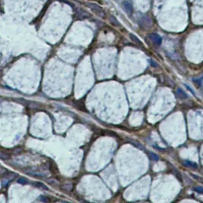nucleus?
I'll use <instances>...</instances> for the list:
<instances>
[{
	"mask_svg": "<svg viewBox=\"0 0 203 203\" xmlns=\"http://www.w3.org/2000/svg\"><path fill=\"white\" fill-rule=\"evenodd\" d=\"M85 4H86L89 8H91V10H92L96 15H98L99 17L103 18L106 17V14L104 12V9H102L99 5L96 4V3H93V2H86Z\"/></svg>",
	"mask_w": 203,
	"mask_h": 203,
	"instance_id": "nucleus-1",
	"label": "nucleus"
},
{
	"mask_svg": "<svg viewBox=\"0 0 203 203\" xmlns=\"http://www.w3.org/2000/svg\"><path fill=\"white\" fill-rule=\"evenodd\" d=\"M138 24L143 28H150L153 25V22L148 15H142L138 19Z\"/></svg>",
	"mask_w": 203,
	"mask_h": 203,
	"instance_id": "nucleus-2",
	"label": "nucleus"
},
{
	"mask_svg": "<svg viewBox=\"0 0 203 203\" xmlns=\"http://www.w3.org/2000/svg\"><path fill=\"white\" fill-rule=\"evenodd\" d=\"M75 12H76V17L79 19H87V18H91V14L81 8H76L75 9Z\"/></svg>",
	"mask_w": 203,
	"mask_h": 203,
	"instance_id": "nucleus-3",
	"label": "nucleus"
},
{
	"mask_svg": "<svg viewBox=\"0 0 203 203\" xmlns=\"http://www.w3.org/2000/svg\"><path fill=\"white\" fill-rule=\"evenodd\" d=\"M148 37L151 40L153 41L154 43H155L156 45L160 46L161 44V43H162V39H161V37L158 34H155V33L150 34L148 35Z\"/></svg>",
	"mask_w": 203,
	"mask_h": 203,
	"instance_id": "nucleus-4",
	"label": "nucleus"
},
{
	"mask_svg": "<svg viewBox=\"0 0 203 203\" xmlns=\"http://www.w3.org/2000/svg\"><path fill=\"white\" fill-rule=\"evenodd\" d=\"M123 8L126 14L129 15H132L133 13V8L131 3L129 2H124L123 3Z\"/></svg>",
	"mask_w": 203,
	"mask_h": 203,
	"instance_id": "nucleus-5",
	"label": "nucleus"
},
{
	"mask_svg": "<svg viewBox=\"0 0 203 203\" xmlns=\"http://www.w3.org/2000/svg\"><path fill=\"white\" fill-rule=\"evenodd\" d=\"M177 97L181 100L186 99V98L188 97V96H187V94H186V92H185L184 91H183V90H182L181 88H179L177 90Z\"/></svg>",
	"mask_w": 203,
	"mask_h": 203,
	"instance_id": "nucleus-6",
	"label": "nucleus"
},
{
	"mask_svg": "<svg viewBox=\"0 0 203 203\" xmlns=\"http://www.w3.org/2000/svg\"><path fill=\"white\" fill-rule=\"evenodd\" d=\"M183 164L185 166H186L187 167H190L192 169H197L198 168V164L196 163L192 162L190 161H184Z\"/></svg>",
	"mask_w": 203,
	"mask_h": 203,
	"instance_id": "nucleus-7",
	"label": "nucleus"
},
{
	"mask_svg": "<svg viewBox=\"0 0 203 203\" xmlns=\"http://www.w3.org/2000/svg\"><path fill=\"white\" fill-rule=\"evenodd\" d=\"M33 186L37 187V188L41 189V190H48V187L46 185H44L43 183H40V182H34L32 183Z\"/></svg>",
	"mask_w": 203,
	"mask_h": 203,
	"instance_id": "nucleus-8",
	"label": "nucleus"
},
{
	"mask_svg": "<svg viewBox=\"0 0 203 203\" xmlns=\"http://www.w3.org/2000/svg\"><path fill=\"white\" fill-rule=\"evenodd\" d=\"M110 23L113 25V26L115 27H119L120 26V23L119 22V21L116 18L114 17V16H113V15H111L110 17Z\"/></svg>",
	"mask_w": 203,
	"mask_h": 203,
	"instance_id": "nucleus-9",
	"label": "nucleus"
},
{
	"mask_svg": "<svg viewBox=\"0 0 203 203\" xmlns=\"http://www.w3.org/2000/svg\"><path fill=\"white\" fill-rule=\"evenodd\" d=\"M130 37H131V39H132V40L134 41L135 43H137V44H138V45L142 46V41H141L140 40L138 39V37H136V35H134L133 34H130Z\"/></svg>",
	"mask_w": 203,
	"mask_h": 203,
	"instance_id": "nucleus-10",
	"label": "nucleus"
},
{
	"mask_svg": "<svg viewBox=\"0 0 203 203\" xmlns=\"http://www.w3.org/2000/svg\"><path fill=\"white\" fill-rule=\"evenodd\" d=\"M148 156L149 158H151L152 161H158L159 160V157H158L156 154L151 152V151H148Z\"/></svg>",
	"mask_w": 203,
	"mask_h": 203,
	"instance_id": "nucleus-11",
	"label": "nucleus"
},
{
	"mask_svg": "<svg viewBox=\"0 0 203 203\" xmlns=\"http://www.w3.org/2000/svg\"><path fill=\"white\" fill-rule=\"evenodd\" d=\"M18 183L23 184V185H26V184L28 183V181L27 179L22 177V178H19V179H18Z\"/></svg>",
	"mask_w": 203,
	"mask_h": 203,
	"instance_id": "nucleus-12",
	"label": "nucleus"
},
{
	"mask_svg": "<svg viewBox=\"0 0 203 203\" xmlns=\"http://www.w3.org/2000/svg\"><path fill=\"white\" fill-rule=\"evenodd\" d=\"M129 142L131 143V144H132L133 145H135L136 148H138L139 149H143V147L142 146V145H140V144H138L137 142H136V141H133V140H129Z\"/></svg>",
	"mask_w": 203,
	"mask_h": 203,
	"instance_id": "nucleus-13",
	"label": "nucleus"
},
{
	"mask_svg": "<svg viewBox=\"0 0 203 203\" xmlns=\"http://www.w3.org/2000/svg\"><path fill=\"white\" fill-rule=\"evenodd\" d=\"M191 176H192V177H194L195 179H196L197 181H199V182H200L201 183H203V179L202 178V177H200L199 176H198V175H196V174H191Z\"/></svg>",
	"mask_w": 203,
	"mask_h": 203,
	"instance_id": "nucleus-14",
	"label": "nucleus"
},
{
	"mask_svg": "<svg viewBox=\"0 0 203 203\" xmlns=\"http://www.w3.org/2000/svg\"><path fill=\"white\" fill-rule=\"evenodd\" d=\"M193 190H194V191H196V192H199V193L203 194V188L202 187H199V186H198V187H195Z\"/></svg>",
	"mask_w": 203,
	"mask_h": 203,
	"instance_id": "nucleus-15",
	"label": "nucleus"
},
{
	"mask_svg": "<svg viewBox=\"0 0 203 203\" xmlns=\"http://www.w3.org/2000/svg\"><path fill=\"white\" fill-rule=\"evenodd\" d=\"M185 86H186V88L188 89L189 91H191V92H192V94H193V95H195V92H194V91H192V89L190 88V87H189V86H188V85H186V84H185Z\"/></svg>",
	"mask_w": 203,
	"mask_h": 203,
	"instance_id": "nucleus-16",
	"label": "nucleus"
},
{
	"mask_svg": "<svg viewBox=\"0 0 203 203\" xmlns=\"http://www.w3.org/2000/svg\"><path fill=\"white\" fill-rule=\"evenodd\" d=\"M40 200L42 202H48V199H46V197L44 196H40Z\"/></svg>",
	"mask_w": 203,
	"mask_h": 203,
	"instance_id": "nucleus-17",
	"label": "nucleus"
},
{
	"mask_svg": "<svg viewBox=\"0 0 203 203\" xmlns=\"http://www.w3.org/2000/svg\"><path fill=\"white\" fill-rule=\"evenodd\" d=\"M151 65H152V66H154V67L158 66V65L156 64L155 62H154V61H152V60H151Z\"/></svg>",
	"mask_w": 203,
	"mask_h": 203,
	"instance_id": "nucleus-18",
	"label": "nucleus"
},
{
	"mask_svg": "<svg viewBox=\"0 0 203 203\" xmlns=\"http://www.w3.org/2000/svg\"><path fill=\"white\" fill-rule=\"evenodd\" d=\"M202 173H203V168H202Z\"/></svg>",
	"mask_w": 203,
	"mask_h": 203,
	"instance_id": "nucleus-19",
	"label": "nucleus"
}]
</instances>
